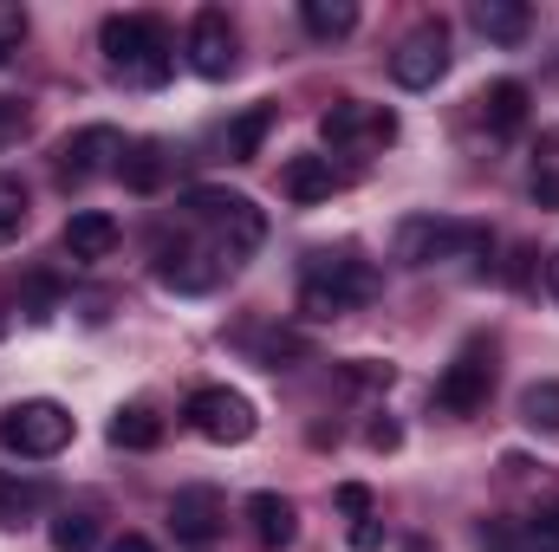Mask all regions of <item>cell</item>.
<instances>
[{
	"instance_id": "44dd1931",
	"label": "cell",
	"mask_w": 559,
	"mask_h": 552,
	"mask_svg": "<svg viewBox=\"0 0 559 552\" xmlns=\"http://www.w3.org/2000/svg\"><path fill=\"white\" fill-rule=\"evenodd\" d=\"M111 442H118V448H156V442H163V416L150 410V404L118 410L111 416Z\"/></svg>"
},
{
	"instance_id": "d6a6232c",
	"label": "cell",
	"mask_w": 559,
	"mask_h": 552,
	"mask_svg": "<svg viewBox=\"0 0 559 552\" xmlns=\"http://www.w3.org/2000/svg\"><path fill=\"white\" fill-rule=\"evenodd\" d=\"M111 552H156L143 533H124V540H111Z\"/></svg>"
},
{
	"instance_id": "836d02e7",
	"label": "cell",
	"mask_w": 559,
	"mask_h": 552,
	"mask_svg": "<svg viewBox=\"0 0 559 552\" xmlns=\"http://www.w3.org/2000/svg\"><path fill=\"white\" fill-rule=\"evenodd\" d=\"M547 279H554V292H559V254H554V267H547Z\"/></svg>"
},
{
	"instance_id": "603a6c76",
	"label": "cell",
	"mask_w": 559,
	"mask_h": 552,
	"mask_svg": "<svg viewBox=\"0 0 559 552\" xmlns=\"http://www.w3.org/2000/svg\"><path fill=\"white\" fill-rule=\"evenodd\" d=\"M521 422H527V429H540V435H559V384H554V377L521 391Z\"/></svg>"
},
{
	"instance_id": "7402d4cb",
	"label": "cell",
	"mask_w": 559,
	"mask_h": 552,
	"mask_svg": "<svg viewBox=\"0 0 559 552\" xmlns=\"http://www.w3.org/2000/svg\"><path fill=\"white\" fill-rule=\"evenodd\" d=\"M118 176H124V189L156 195V189H163V149H156V143H131L124 163H118Z\"/></svg>"
},
{
	"instance_id": "cb8c5ba5",
	"label": "cell",
	"mask_w": 559,
	"mask_h": 552,
	"mask_svg": "<svg viewBox=\"0 0 559 552\" xmlns=\"http://www.w3.org/2000/svg\"><path fill=\"white\" fill-rule=\"evenodd\" d=\"M33 507H39V488L20 475H0V527H26Z\"/></svg>"
},
{
	"instance_id": "5bb4252c",
	"label": "cell",
	"mask_w": 559,
	"mask_h": 552,
	"mask_svg": "<svg viewBox=\"0 0 559 552\" xmlns=\"http://www.w3.org/2000/svg\"><path fill=\"white\" fill-rule=\"evenodd\" d=\"M66 254L85 261V267H92V261H111V254H118V221H111L105 208H79V215L66 221Z\"/></svg>"
},
{
	"instance_id": "7c38bea8",
	"label": "cell",
	"mask_w": 559,
	"mask_h": 552,
	"mask_svg": "<svg viewBox=\"0 0 559 552\" xmlns=\"http://www.w3.org/2000/svg\"><path fill=\"white\" fill-rule=\"evenodd\" d=\"M124 163V137L111 131V124H85L79 137L59 143V176L66 182H85V176H98V169H118Z\"/></svg>"
},
{
	"instance_id": "d4e9b609",
	"label": "cell",
	"mask_w": 559,
	"mask_h": 552,
	"mask_svg": "<svg viewBox=\"0 0 559 552\" xmlns=\"http://www.w3.org/2000/svg\"><path fill=\"white\" fill-rule=\"evenodd\" d=\"M26 235V182L20 176H0V248Z\"/></svg>"
},
{
	"instance_id": "1f68e13d",
	"label": "cell",
	"mask_w": 559,
	"mask_h": 552,
	"mask_svg": "<svg viewBox=\"0 0 559 552\" xmlns=\"http://www.w3.org/2000/svg\"><path fill=\"white\" fill-rule=\"evenodd\" d=\"M365 442H371V448H397V442H404V429L384 416V422H371V429H365Z\"/></svg>"
},
{
	"instance_id": "4dcf8cb0",
	"label": "cell",
	"mask_w": 559,
	"mask_h": 552,
	"mask_svg": "<svg viewBox=\"0 0 559 552\" xmlns=\"http://www.w3.org/2000/svg\"><path fill=\"white\" fill-rule=\"evenodd\" d=\"M338 507H345L352 520H365V514H371V488H358V481H345V488H338Z\"/></svg>"
},
{
	"instance_id": "2e32d148",
	"label": "cell",
	"mask_w": 559,
	"mask_h": 552,
	"mask_svg": "<svg viewBox=\"0 0 559 552\" xmlns=\"http://www.w3.org/2000/svg\"><path fill=\"white\" fill-rule=\"evenodd\" d=\"M248 527H254V540L267 552H280V547H293V533H299V507L286 494H254L248 501Z\"/></svg>"
},
{
	"instance_id": "8992f818",
	"label": "cell",
	"mask_w": 559,
	"mask_h": 552,
	"mask_svg": "<svg viewBox=\"0 0 559 552\" xmlns=\"http://www.w3.org/2000/svg\"><path fill=\"white\" fill-rule=\"evenodd\" d=\"M182 416H189V429H195V435H209V442H222V448H228V442H248V435L261 429L254 404H248L241 391H228V384H209V391H195Z\"/></svg>"
},
{
	"instance_id": "ba28073f",
	"label": "cell",
	"mask_w": 559,
	"mask_h": 552,
	"mask_svg": "<svg viewBox=\"0 0 559 552\" xmlns=\"http://www.w3.org/2000/svg\"><path fill=\"white\" fill-rule=\"evenodd\" d=\"M319 137L332 149H384L397 143V118L384 105H365V98H338L325 118H319Z\"/></svg>"
},
{
	"instance_id": "e575fe53",
	"label": "cell",
	"mask_w": 559,
	"mask_h": 552,
	"mask_svg": "<svg viewBox=\"0 0 559 552\" xmlns=\"http://www.w3.org/2000/svg\"><path fill=\"white\" fill-rule=\"evenodd\" d=\"M0 312H7V299H0Z\"/></svg>"
},
{
	"instance_id": "83f0119b",
	"label": "cell",
	"mask_w": 559,
	"mask_h": 552,
	"mask_svg": "<svg viewBox=\"0 0 559 552\" xmlns=\"http://www.w3.org/2000/svg\"><path fill=\"white\" fill-rule=\"evenodd\" d=\"M501 552H559V533H554V527H527V533L501 540Z\"/></svg>"
},
{
	"instance_id": "f1b7e54d",
	"label": "cell",
	"mask_w": 559,
	"mask_h": 552,
	"mask_svg": "<svg viewBox=\"0 0 559 552\" xmlns=\"http://www.w3.org/2000/svg\"><path fill=\"white\" fill-rule=\"evenodd\" d=\"M20 137H26V105L20 98H0V149L20 143Z\"/></svg>"
},
{
	"instance_id": "6da1fadb",
	"label": "cell",
	"mask_w": 559,
	"mask_h": 552,
	"mask_svg": "<svg viewBox=\"0 0 559 552\" xmlns=\"http://www.w3.org/2000/svg\"><path fill=\"white\" fill-rule=\"evenodd\" d=\"M98 46H105L111 72L124 85H138V92L169 85V72H176V46H169V33H163L156 13H111L98 26Z\"/></svg>"
},
{
	"instance_id": "484cf974",
	"label": "cell",
	"mask_w": 559,
	"mask_h": 552,
	"mask_svg": "<svg viewBox=\"0 0 559 552\" xmlns=\"http://www.w3.org/2000/svg\"><path fill=\"white\" fill-rule=\"evenodd\" d=\"M98 547V520L92 514H59L52 520V552H92Z\"/></svg>"
},
{
	"instance_id": "5b68a950",
	"label": "cell",
	"mask_w": 559,
	"mask_h": 552,
	"mask_svg": "<svg viewBox=\"0 0 559 552\" xmlns=\"http://www.w3.org/2000/svg\"><path fill=\"white\" fill-rule=\"evenodd\" d=\"M0 442H7L13 455H26V461H46V455H59V448L72 442V410L52 404V397L13 404V410L0 416Z\"/></svg>"
},
{
	"instance_id": "52a82bcc",
	"label": "cell",
	"mask_w": 559,
	"mask_h": 552,
	"mask_svg": "<svg viewBox=\"0 0 559 552\" xmlns=\"http://www.w3.org/2000/svg\"><path fill=\"white\" fill-rule=\"evenodd\" d=\"M488 391H495V351L475 338V345H462L455 351V364L436 377V404L449 416H475L488 404Z\"/></svg>"
},
{
	"instance_id": "d6986e66",
	"label": "cell",
	"mask_w": 559,
	"mask_h": 552,
	"mask_svg": "<svg viewBox=\"0 0 559 552\" xmlns=\"http://www.w3.org/2000/svg\"><path fill=\"white\" fill-rule=\"evenodd\" d=\"M274 105H254V111H241V118H235V124H228V156H235V163H254V156H261V137H267V131H274Z\"/></svg>"
},
{
	"instance_id": "8fae6325",
	"label": "cell",
	"mask_w": 559,
	"mask_h": 552,
	"mask_svg": "<svg viewBox=\"0 0 559 552\" xmlns=\"http://www.w3.org/2000/svg\"><path fill=\"white\" fill-rule=\"evenodd\" d=\"M222 527H228V501H222L215 488H176V501H169V533H176V540L209 547Z\"/></svg>"
},
{
	"instance_id": "ffe728a7",
	"label": "cell",
	"mask_w": 559,
	"mask_h": 552,
	"mask_svg": "<svg viewBox=\"0 0 559 552\" xmlns=\"http://www.w3.org/2000/svg\"><path fill=\"white\" fill-rule=\"evenodd\" d=\"M299 20H306L312 39H345V33L358 26V7H352V0H306Z\"/></svg>"
},
{
	"instance_id": "3957f363",
	"label": "cell",
	"mask_w": 559,
	"mask_h": 552,
	"mask_svg": "<svg viewBox=\"0 0 559 552\" xmlns=\"http://www.w3.org/2000/svg\"><path fill=\"white\" fill-rule=\"evenodd\" d=\"M488 254V228L475 221H436V215H411L397 228V261L404 267H436V261H481Z\"/></svg>"
},
{
	"instance_id": "e0dca14e",
	"label": "cell",
	"mask_w": 559,
	"mask_h": 552,
	"mask_svg": "<svg viewBox=\"0 0 559 552\" xmlns=\"http://www.w3.org/2000/svg\"><path fill=\"white\" fill-rule=\"evenodd\" d=\"M475 26L495 46H521L527 26H534V13H527V0H475Z\"/></svg>"
},
{
	"instance_id": "7a4b0ae2",
	"label": "cell",
	"mask_w": 559,
	"mask_h": 552,
	"mask_svg": "<svg viewBox=\"0 0 559 552\" xmlns=\"http://www.w3.org/2000/svg\"><path fill=\"white\" fill-rule=\"evenodd\" d=\"M182 221L215 235L222 267H241V254H254L261 235H267L261 208H254L248 195H235V189H189V195H182Z\"/></svg>"
},
{
	"instance_id": "9c48e42d",
	"label": "cell",
	"mask_w": 559,
	"mask_h": 552,
	"mask_svg": "<svg viewBox=\"0 0 559 552\" xmlns=\"http://www.w3.org/2000/svg\"><path fill=\"white\" fill-rule=\"evenodd\" d=\"M442 72H449V26L442 20H423L417 33L391 52V79L411 85V92H429Z\"/></svg>"
},
{
	"instance_id": "ac0fdd59",
	"label": "cell",
	"mask_w": 559,
	"mask_h": 552,
	"mask_svg": "<svg viewBox=\"0 0 559 552\" xmlns=\"http://www.w3.org/2000/svg\"><path fill=\"white\" fill-rule=\"evenodd\" d=\"M481 118H488L495 137L521 131V124H527V85H521V79H495V85L481 92Z\"/></svg>"
},
{
	"instance_id": "30bf717a",
	"label": "cell",
	"mask_w": 559,
	"mask_h": 552,
	"mask_svg": "<svg viewBox=\"0 0 559 552\" xmlns=\"http://www.w3.org/2000/svg\"><path fill=\"white\" fill-rule=\"evenodd\" d=\"M189 65H195L202 79H228V72H235V26H228L222 7H202V13L189 20Z\"/></svg>"
},
{
	"instance_id": "4fadbf2b",
	"label": "cell",
	"mask_w": 559,
	"mask_h": 552,
	"mask_svg": "<svg viewBox=\"0 0 559 552\" xmlns=\"http://www.w3.org/2000/svg\"><path fill=\"white\" fill-rule=\"evenodd\" d=\"M156 279L163 286H176V292H209L215 279H222V261L215 254H202V248H189V241H156Z\"/></svg>"
},
{
	"instance_id": "4316f807",
	"label": "cell",
	"mask_w": 559,
	"mask_h": 552,
	"mask_svg": "<svg viewBox=\"0 0 559 552\" xmlns=\"http://www.w3.org/2000/svg\"><path fill=\"white\" fill-rule=\"evenodd\" d=\"M20 46H26V13L13 0H0V65H13Z\"/></svg>"
},
{
	"instance_id": "9a60e30c",
	"label": "cell",
	"mask_w": 559,
	"mask_h": 552,
	"mask_svg": "<svg viewBox=\"0 0 559 552\" xmlns=\"http://www.w3.org/2000/svg\"><path fill=\"white\" fill-rule=\"evenodd\" d=\"M332 189H338V176H332V156H293V163L280 169V195H286V202H299V208L325 202Z\"/></svg>"
},
{
	"instance_id": "277c9868",
	"label": "cell",
	"mask_w": 559,
	"mask_h": 552,
	"mask_svg": "<svg viewBox=\"0 0 559 552\" xmlns=\"http://www.w3.org/2000/svg\"><path fill=\"white\" fill-rule=\"evenodd\" d=\"M378 292V279H371V267L365 261H312L306 267V286H299V312L306 319H345L352 305H365Z\"/></svg>"
},
{
	"instance_id": "f546056e",
	"label": "cell",
	"mask_w": 559,
	"mask_h": 552,
	"mask_svg": "<svg viewBox=\"0 0 559 552\" xmlns=\"http://www.w3.org/2000/svg\"><path fill=\"white\" fill-rule=\"evenodd\" d=\"M352 547H358V552H378V547H384V520H378V514H365V520L352 527Z\"/></svg>"
}]
</instances>
